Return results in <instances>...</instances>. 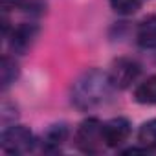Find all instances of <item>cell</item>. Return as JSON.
I'll use <instances>...</instances> for the list:
<instances>
[{
  "label": "cell",
  "mask_w": 156,
  "mask_h": 156,
  "mask_svg": "<svg viewBox=\"0 0 156 156\" xmlns=\"http://www.w3.org/2000/svg\"><path fill=\"white\" fill-rule=\"evenodd\" d=\"M110 77L101 70H88L81 73L72 85V103L79 110H92L107 101L110 96Z\"/></svg>",
  "instance_id": "cell-1"
},
{
  "label": "cell",
  "mask_w": 156,
  "mask_h": 156,
  "mask_svg": "<svg viewBox=\"0 0 156 156\" xmlns=\"http://www.w3.org/2000/svg\"><path fill=\"white\" fill-rule=\"evenodd\" d=\"M75 145L85 154H99L107 145L103 136V123L98 118L85 119L75 130Z\"/></svg>",
  "instance_id": "cell-2"
},
{
  "label": "cell",
  "mask_w": 156,
  "mask_h": 156,
  "mask_svg": "<svg viewBox=\"0 0 156 156\" xmlns=\"http://www.w3.org/2000/svg\"><path fill=\"white\" fill-rule=\"evenodd\" d=\"M0 147L8 154H28L35 147V138L30 129L22 125H13L4 129L0 136Z\"/></svg>",
  "instance_id": "cell-3"
},
{
  "label": "cell",
  "mask_w": 156,
  "mask_h": 156,
  "mask_svg": "<svg viewBox=\"0 0 156 156\" xmlns=\"http://www.w3.org/2000/svg\"><path fill=\"white\" fill-rule=\"evenodd\" d=\"M140 75V64L132 59H127V57H119L112 62V68H110V83L114 88H129Z\"/></svg>",
  "instance_id": "cell-4"
},
{
  "label": "cell",
  "mask_w": 156,
  "mask_h": 156,
  "mask_svg": "<svg viewBox=\"0 0 156 156\" xmlns=\"http://www.w3.org/2000/svg\"><path fill=\"white\" fill-rule=\"evenodd\" d=\"M103 136L107 147H119L130 136V123L127 118H112L103 125Z\"/></svg>",
  "instance_id": "cell-5"
},
{
  "label": "cell",
  "mask_w": 156,
  "mask_h": 156,
  "mask_svg": "<svg viewBox=\"0 0 156 156\" xmlns=\"http://www.w3.org/2000/svg\"><path fill=\"white\" fill-rule=\"evenodd\" d=\"M37 35H39V28L35 24L24 22V24L13 28V31L9 35V46L15 53H26L31 48V44L35 42Z\"/></svg>",
  "instance_id": "cell-6"
},
{
  "label": "cell",
  "mask_w": 156,
  "mask_h": 156,
  "mask_svg": "<svg viewBox=\"0 0 156 156\" xmlns=\"http://www.w3.org/2000/svg\"><path fill=\"white\" fill-rule=\"evenodd\" d=\"M68 138V127L64 123H55V125H50L44 134H42V149L44 151H59L62 147V143L66 141Z\"/></svg>",
  "instance_id": "cell-7"
},
{
  "label": "cell",
  "mask_w": 156,
  "mask_h": 156,
  "mask_svg": "<svg viewBox=\"0 0 156 156\" xmlns=\"http://www.w3.org/2000/svg\"><path fill=\"white\" fill-rule=\"evenodd\" d=\"M136 42L145 50L156 48V15H151L140 22L136 31Z\"/></svg>",
  "instance_id": "cell-8"
},
{
  "label": "cell",
  "mask_w": 156,
  "mask_h": 156,
  "mask_svg": "<svg viewBox=\"0 0 156 156\" xmlns=\"http://www.w3.org/2000/svg\"><path fill=\"white\" fill-rule=\"evenodd\" d=\"M134 99L141 105H156V75H151L134 90Z\"/></svg>",
  "instance_id": "cell-9"
},
{
  "label": "cell",
  "mask_w": 156,
  "mask_h": 156,
  "mask_svg": "<svg viewBox=\"0 0 156 156\" xmlns=\"http://www.w3.org/2000/svg\"><path fill=\"white\" fill-rule=\"evenodd\" d=\"M138 143L143 147V151H156V119H149L140 127Z\"/></svg>",
  "instance_id": "cell-10"
},
{
  "label": "cell",
  "mask_w": 156,
  "mask_h": 156,
  "mask_svg": "<svg viewBox=\"0 0 156 156\" xmlns=\"http://www.w3.org/2000/svg\"><path fill=\"white\" fill-rule=\"evenodd\" d=\"M0 77H2V88H9L15 79L19 77V64L15 59H11L9 55L2 57V66H0Z\"/></svg>",
  "instance_id": "cell-11"
},
{
  "label": "cell",
  "mask_w": 156,
  "mask_h": 156,
  "mask_svg": "<svg viewBox=\"0 0 156 156\" xmlns=\"http://www.w3.org/2000/svg\"><path fill=\"white\" fill-rule=\"evenodd\" d=\"M143 0H110V6L119 15H132L141 8Z\"/></svg>",
  "instance_id": "cell-12"
},
{
  "label": "cell",
  "mask_w": 156,
  "mask_h": 156,
  "mask_svg": "<svg viewBox=\"0 0 156 156\" xmlns=\"http://www.w3.org/2000/svg\"><path fill=\"white\" fill-rule=\"evenodd\" d=\"M2 2V9L4 11H9V9H17L20 6H24L26 0H0Z\"/></svg>",
  "instance_id": "cell-13"
}]
</instances>
